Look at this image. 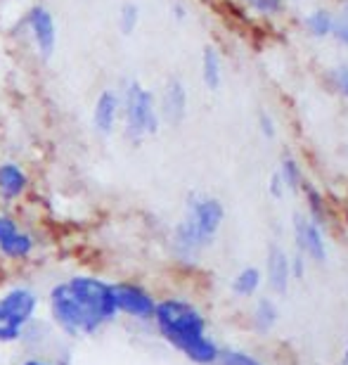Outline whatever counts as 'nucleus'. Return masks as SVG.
<instances>
[{"label":"nucleus","instance_id":"1","mask_svg":"<svg viewBox=\"0 0 348 365\" xmlns=\"http://www.w3.org/2000/svg\"><path fill=\"white\" fill-rule=\"evenodd\" d=\"M50 313L67 335H95L119 313L111 284L97 277H69L50 292Z\"/></svg>","mask_w":348,"mask_h":365},{"label":"nucleus","instance_id":"2","mask_svg":"<svg viewBox=\"0 0 348 365\" xmlns=\"http://www.w3.org/2000/svg\"><path fill=\"white\" fill-rule=\"evenodd\" d=\"M154 323L159 335L173 344L197 365H214L218 361V346L207 335V320L190 301L164 299L154 308Z\"/></svg>","mask_w":348,"mask_h":365},{"label":"nucleus","instance_id":"3","mask_svg":"<svg viewBox=\"0 0 348 365\" xmlns=\"http://www.w3.org/2000/svg\"><path fill=\"white\" fill-rule=\"evenodd\" d=\"M123 116H126V135L140 142L145 135L159 131V116L154 109V95L138 81H128L123 92Z\"/></svg>","mask_w":348,"mask_h":365},{"label":"nucleus","instance_id":"4","mask_svg":"<svg viewBox=\"0 0 348 365\" xmlns=\"http://www.w3.org/2000/svg\"><path fill=\"white\" fill-rule=\"evenodd\" d=\"M36 306L39 299L27 287H15L0 296V342H17L34 318Z\"/></svg>","mask_w":348,"mask_h":365},{"label":"nucleus","instance_id":"5","mask_svg":"<svg viewBox=\"0 0 348 365\" xmlns=\"http://www.w3.org/2000/svg\"><path fill=\"white\" fill-rule=\"evenodd\" d=\"M223 216H225L223 204L216 200V197H204V195L188 197V214H185V219H188L192 228L197 230L204 247L214 242L216 233H218V228L223 223Z\"/></svg>","mask_w":348,"mask_h":365},{"label":"nucleus","instance_id":"6","mask_svg":"<svg viewBox=\"0 0 348 365\" xmlns=\"http://www.w3.org/2000/svg\"><path fill=\"white\" fill-rule=\"evenodd\" d=\"M111 292H114L116 308L138 320H152L154 318V308H157V301L149 296L147 289H142L140 284H130V282H119L111 284Z\"/></svg>","mask_w":348,"mask_h":365},{"label":"nucleus","instance_id":"7","mask_svg":"<svg viewBox=\"0 0 348 365\" xmlns=\"http://www.w3.org/2000/svg\"><path fill=\"white\" fill-rule=\"evenodd\" d=\"M27 24L34 36V43L39 48L43 57H50L55 53V43H57V29H55V20L43 5H34L27 15Z\"/></svg>","mask_w":348,"mask_h":365},{"label":"nucleus","instance_id":"8","mask_svg":"<svg viewBox=\"0 0 348 365\" xmlns=\"http://www.w3.org/2000/svg\"><path fill=\"white\" fill-rule=\"evenodd\" d=\"M294 237L296 245L301 247V252H306L313 261L325 263L327 261V245L322 240L320 226H315L310 219L303 216H294Z\"/></svg>","mask_w":348,"mask_h":365},{"label":"nucleus","instance_id":"9","mask_svg":"<svg viewBox=\"0 0 348 365\" xmlns=\"http://www.w3.org/2000/svg\"><path fill=\"white\" fill-rule=\"evenodd\" d=\"M0 252L10 259H24L34 252L31 235L22 233L10 216H0Z\"/></svg>","mask_w":348,"mask_h":365},{"label":"nucleus","instance_id":"10","mask_svg":"<svg viewBox=\"0 0 348 365\" xmlns=\"http://www.w3.org/2000/svg\"><path fill=\"white\" fill-rule=\"evenodd\" d=\"M121 109V97L116 90H102L95 102V109H92V126L99 135H109L114 131L116 116H119Z\"/></svg>","mask_w":348,"mask_h":365},{"label":"nucleus","instance_id":"11","mask_svg":"<svg viewBox=\"0 0 348 365\" xmlns=\"http://www.w3.org/2000/svg\"><path fill=\"white\" fill-rule=\"evenodd\" d=\"M161 112H164V119L173 123V126L183 121L185 112H188V90H185L183 81L171 78L166 83L164 97H161Z\"/></svg>","mask_w":348,"mask_h":365},{"label":"nucleus","instance_id":"12","mask_svg":"<svg viewBox=\"0 0 348 365\" xmlns=\"http://www.w3.org/2000/svg\"><path fill=\"white\" fill-rule=\"evenodd\" d=\"M268 282L277 294H284L289 289L291 273H289V256L279 249L277 245L270 247L268 252Z\"/></svg>","mask_w":348,"mask_h":365},{"label":"nucleus","instance_id":"13","mask_svg":"<svg viewBox=\"0 0 348 365\" xmlns=\"http://www.w3.org/2000/svg\"><path fill=\"white\" fill-rule=\"evenodd\" d=\"M29 185V178L17 164H0V195L15 200Z\"/></svg>","mask_w":348,"mask_h":365},{"label":"nucleus","instance_id":"14","mask_svg":"<svg viewBox=\"0 0 348 365\" xmlns=\"http://www.w3.org/2000/svg\"><path fill=\"white\" fill-rule=\"evenodd\" d=\"M260 280H263V275H260L258 268H253V266H249V268H242L239 273L235 275V280H232V292L237 296H253L258 292Z\"/></svg>","mask_w":348,"mask_h":365},{"label":"nucleus","instance_id":"15","mask_svg":"<svg viewBox=\"0 0 348 365\" xmlns=\"http://www.w3.org/2000/svg\"><path fill=\"white\" fill-rule=\"evenodd\" d=\"M202 78L209 90L221 88V60L214 48H204L202 55Z\"/></svg>","mask_w":348,"mask_h":365},{"label":"nucleus","instance_id":"16","mask_svg":"<svg viewBox=\"0 0 348 365\" xmlns=\"http://www.w3.org/2000/svg\"><path fill=\"white\" fill-rule=\"evenodd\" d=\"M277 318H279V311L270 299H260L256 308H253V327H256L260 335L270 332L272 327L277 325Z\"/></svg>","mask_w":348,"mask_h":365},{"label":"nucleus","instance_id":"17","mask_svg":"<svg viewBox=\"0 0 348 365\" xmlns=\"http://www.w3.org/2000/svg\"><path fill=\"white\" fill-rule=\"evenodd\" d=\"M218 365H263L258 358H253L251 354L246 351H239V349H221L218 351Z\"/></svg>","mask_w":348,"mask_h":365},{"label":"nucleus","instance_id":"18","mask_svg":"<svg viewBox=\"0 0 348 365\" xmlns=\"http://www.w3.org/2000/svg\"><path fill=\"white\" fill-rule=\"evenodd\" d=\"M138 22H140V10L135 3H126L119 12V29L123 36H130L135 29H138Z\"/></svg>","mask_w":348,"mask_h":365},{"label":"nucleus","instance_id":"19","mask_svg":"<svg viewBox=\"0 0 348 365\" xmlns=\"http://www.w3.org/2000/svg\"><path fill=\"white\" fill-rule=\"evenodd\" d=\"M306 27H308V31H310L313 36H318V39H322V36H327L329 31H332V15H329L327 10L313 12V15L308 17Z\"/></svg>","mask_w":348,"mask_h":365},{"label":"nucleus","instance_id":"20","mask_svg":"<svg viewBox=\"0 0 348 365\" xmlns=\"http://www.w3.org/2000/svg\"><path fill=\"white\" fill-rule=\"evenodd\" d=\"M306 195H308V207H310V221H313L315 226H320L325 223V207H322V200H320V195L315 193L313 188H306Z\"/></svg>","mask_w":348,"mask_h":365},{"label":"nucleus","instance_id":"21","mask_svg":"<svg viewBox=\"0 0 348 365\" xmlns=\"http://www.w3.org/2000/svg\"><path fill=\"white\" fill-rule=\"evenodd\" d=\"M279 176H282L284 185L291 188V190H298V185H301V171H298V166H296L294 159H284Z\"/></svg>","mask_w":348,"mask_h":365},{"label":"nucleus","instance_id":"22","mask_svg":"<svg viewBox=\"0 0 348 365\" xmlns=\"http://www.w3.org/2000/svg\"><path fill=\"white\" fill-rule=\"evenodd\" d=\"M289 273L291 277H296V280H303V275H306V261H303L301 252L289 259Z\"/></svg>","mask_w":348,"mask_h":365},{"label":"nucleus","instance_id":"23","mask_svg":"<svg viewBox=\"0 0 348 365\" xmlns=\"http://www.w3.org/2000/svg\"><path fill=\"white\" fill-rule=\"evenodd\" d=\"M332 34L339 43L348 46V17H341V20L332 22Z\"/></svg>","mask_w":348,"mask_h":365},{"label":"nucleus","instance_id":"24","mask_svg":"<svg viewBox=\"0 0 348 365\" xmlns=\"http://www.w3.org/2000/svg\"><path fill=\"white\" fill-rule=\"evenodd\" d=\"M258 12H268V15H275L279 10V0H249Z\"/></svg>","mask_w":348,"mask_h":365},{"label":"nucleus","instance_id":"25","mask_svg":"<svg viewBox=\"0 0 348 365\" xmlns=\"http://www.w3.org/2000/svg\"><path fill=\"white\" fill-rule=\"evenodd\" d=\"M284 193V181H282V176L279 173H272L270 176V195L275 197V200H279Z\"/></svg>","mask_w":348,"mask_h":365},{"label":"nucleus","instance_id":"26","mask_svg":"<svg viewBox=\"0 0 348 365\" xmlns=\"http://www.w3.org/2000/svg\"><path fill=\"white\" fill-rule=\"evenodd\" d=\"M334 81L339 83V88L344 95H348V67H339L337 71H334Z\"/></svg>","mask_w":348,"mask_h":365},{"label":"nucleus","instance_id":"27","mask_svg":"<svg viewBox=\"0 0 348 365\" xmlns=\"http://www.w3.org/2000/svg\"><path fill=\"white\" fill-rule=\"evenodd\" d=\"M258 121H260V131H263L265 138H272V135H275V128H272V119H270V116L263 112Z\"/></svg>","mask_w":348,"mask_h":365},{"label":"nucleus","instance_id":"28","mask_svg":"<svg viewBox=\"0 0 348 365\" xmlns=\"http://www.w3.org/2000/svg\"><path fill=\"white\" fill-rule=\"evenodd\" d=\"M173 10H176V17H178V20H183V17H185V8H183V5H173Z\"/></svg>","mask_w":348,"mask_h":365},{"label":"nucleus","instance_id":"29","mask_svg":"<svg viewBox=\"0 0 348 365\" xmlns=\"http://www.w3.org/2000/svg\"><path fill=\"white\" fill-rule=\"evenodd\" d=\"M341 365H348V344H346V351H344V358H341Z\"/></svg>","mask_w":348,"mask_h":365},{"label":"nucleus","instance_id":"30","mask_svg":"<svg viewBox=\"0 0 348 365\" xmlns=\"http://www.w3.org/2000/svg\"><path fill=\"white\" fill-rule=\"evenodd\" d=\"M24 365H48V363H43V361H27Z\"/></svg>","mask_w":348,"mask_h":365},{"label":"nucleus","instance_id":"31","mask_svg":"<svg viewBox=\"0 0 348 365\" xmlns=\"http://www.w3.org/2000/svg\"><path fill=\"white\" fill-rule=\"evenodd\" d=\"M346 8H348V3H346Z\"/></svg>","mask_w":348,"mask_h":365}]
</instances>
